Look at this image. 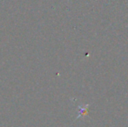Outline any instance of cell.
Listing matches in <instances>:
<instances>
[{"mask_svg":"<svg viewBox=\"0 0 128 127\" xmlns=\"http://www.w3.org/2000/svg\"><path fill=\"white\" fill-rule=\"evenodd\" d=\"M87 109H88V105H81L78 107V116L77 117V119H79L81 117H84L87 115Z\"/></svg>","mask_w":128,"mask_h":127,"instance_id":"obj_1","label":"cell"}]
</instances>
